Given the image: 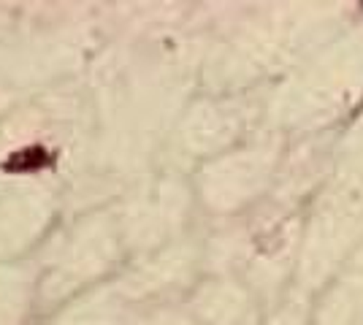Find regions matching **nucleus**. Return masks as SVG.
<instances>
[]
</instances>
